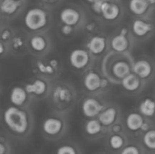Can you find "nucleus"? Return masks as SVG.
Listing matches in <instances>:
<instances>
[{"mask_svg": "<svg viewBox=\"0 0 155 154\" xmlns=\"http://www.w3.org/2000/svg\"><path fill=\"white\" fill-rule=\"evenodd\" d=\"M0 154H12V146L8 135L2 132L0 136Z\"/></svg>", "mask_w": 155, "mask_h": 154, "instance_id": "obj_33", "label": "nucleus"}, {"mask_svg": "<svg viewBox=\"0 0 155 154\" xmlns=\"http://www.w3.org/2000/svg\"><path fill=\"white\" fill-rule=\"evenodd\" d=\"M119 154H147L139 140H130Z\"/></svg>", "mask_w": 155, "mask_h": 154, "instance_id": "obj_31", "label": "nucleus"}, {"mask_svg": "<svg viewBox=\"0 0 155 154\" xmlns=\"http://www.w3.org/2000/svg\"><path fill=\"white\" fill-rule=\"evenodd\" d=\"M83 1H84L88 5H90L93 4V3L96 2L98 1H100V0H83Z\"/></svg>", "mask_w": 155, "mask_h": 154, "instance_id": "obj_38", "label": "nucleus"}, {"mask_svg": "<svg viewBox=\"0 0 155 154\" xmlns=\"http://www.w3.org/2000/svg\"><path fill=\"white\" fill-rule=\"evenodd\" d=\"M47 99L52 112L68 116L75 107L78 95L72 83L58 79L52 82Z\"/></svg>", "mask_w": 155, "mask_h": 154, "instance_id": "obj_3", "label": "nucleus"}, {"mask_svg": "<svg viewBox=\"0 0 155 154\" xmlns=\"http://www.w3.org/2000/svg\"><path fill=\"white\" fill-rule=\"evenodd\" d=\"M23 24L28 33L48 32L52 24L51 11L39 5L32 6L26 11Z\"/></svg>", "mask_w": 155, "mask_h": 154, "instance_id": "obj_4", "label": "nucleus"}, {"mask_svg": "<svg viewBox=\"0 0 155 154\" xmlns=\"http://www.w3.org/2000/svg\"><path fill=\"white\" fill-rule=\"evenodd\" d=\"M107 1H121V0H107Z\"/></svg>", "mask_w": 155, "mask_h": 154, "instance_id": "obj_42", "label": "nucleus"}, {"mask_svg": "<svg viewBox=\"0 0 155 154\" xmlns=\"http://www.w3.org/2000/svg\"><path fill=\"white\" fill-rule=\"evenodd\" d=\"M83 133L85 138L90 141L99 140L106 137L108 130L100 122L97 118L86 119L83 125Z\"/></svg>", "mask_w": 155, "mask_h": 154, "instance_id": "obj_20", "label": "nucleus"}, {"mask_svg": "<svg viewBox=\"0 0 155 154\" xmlns=\"http://www.w3.org/2000/svg\"><path fill=\"white\" fill-rule=\"evenodd\" d=\"M96 59L86 48H75L71 50L68 56L71 67L74 71L84 73L94 66Z\"/></svg>", "mask_w": 155, "mask_h": 154, "instance_id": "obj_13", "label": "nucleus"}, {"mask_svg": "<svg viewBox=\"0 0 155 154\" xmlns=\"http://www.w3.org/2000/svg\"><path fill=\"white\" fill-rule=\"evenodd\" d=\"M82 85L86 94L102 95L109 91L113 84L101 69L93 66L83 73Z\"/></svg>", "mask_w": 155, "mask_h": 154, "instance_id": "obj_6", "label": "nucleus"}, {"mask_svg": "<svg viewBox=\"0 0 155 154\" xmlns=\"http://www.w3.org/2000/svg\"><path fill=\"white\" fill-rule=\"evenodd\" d=\"M58 31L61 36L64 38H71L73 37L79 30L75 29L71 26L66 25V24H59Z\"/></svg>", "mask_w": 155, "mask_h": 154, "instance_id": "obj_34", "label": "nucleus"}, {"mask_svg": "<svg viewBox=\"0 0 155 154\" xmlns=\"http://www.w3.org/2000/svg\"><path fill=\"white\" fill-rule=\"evenodd\" d=\"M35 75L43 77L51 82L58 80L62 73V63L55 57L35 58L33 63Z\"/></svg>", "mask_w": 155, "mask_h": 154, "instance_id": "obj_7", "label": "nucleus"}, {"mask_svg": "<svg viewBox=\"0 0 155 154\" xmlns=\"http://www.w3.org/2000/svg\"><path fill=\"white\" fill-rule=\"evenodd\" d=\"M97 119L108 130V128L112 125L117 122H120L123 119L120 107L117 104L108 103L104 110L98 115Z\"/></svg>", "mask_w": 155, "mask_h": 154, "instance_id": "obj_21", "label": "nucleus"}, {"mask_svg": "<svg viewBox=\"0 0 155 154\" xmlns=\"http://www.w3.org/2000/svg\"><path fill=\"white\" fill-rule=\"evenodd\" d=\"M130 141V136L126 132L108 133L106 136V148L110 153L119 154Z\"/></svg>", "mask_w": 155, "mask_h": 154, "instance_id": "obj_24", "label": "nucleus"}, {"mask_svg": "<svg viewBox=\"0 0 155 154\" xmlns=\"http://www.w3.org/2000/svg\"><path fill=\"white\" fill-rule=\"evenodd\" d=\"M137 111L144 117L154 122L155 121V96H145L139 100Z\"/></svg>", "mask_w": 155, "mask_h": 154, "instance_id": "obj_27", "label": "nucleus"}, {"mask_svg": "<svg viewBox=\"0 0 155 154\" xmlns=\"http://www.w3.org/2000/svg\"><path fill=\"white\" fill-rule=\"evenodd\" d=\"M15 29H14L12 26L9 24V23L2 22L1 21V29H0V36H1V40L0 42H2L4 43L9 44L11 40L12 39L13 36H15L16 33Z\"/></svg>", "mask_w": 155, "mask_h": 154, "instance_id": "obj_32", "label": "nucleus"}, {"mask_svg": "<svg viewBox=\"0 0 155 154\" xmlns=\"http://www.w3.org/2000/svg\"><path fill=\"white\" fill-rule=\"evenodd\" d=\"M134 57L132 53H117L109 51L101 59V72L112 84L120 85L127 75L133 72Z\"/></svg>", "mask_w": 155, "mask_h": 154, "instance_id": "obj_2", "label": "nucleus"}, {"mask_svg": "<svg viewBox=\"0 0 155 154\" xmlns=\"http://www.w3.org/2000/svg\"><path fill=\"white\" fill-rule=\"evenodd\" d=\"M51 85L52 82L50 80L36 75L24 86L33 101H42L48 98Z\"/></svg>", "mask_w": 155, "mask_h": 154, "instance_id": "obj_16", "label": "nucleus"}, {"mask_svg": "<svg viewBox=\"0 0 155 154\" xmlns=\"http://www.w3.org/2000/svg\"><path fill=\"white\" fill-rule=\"evenodd\" d=\"M68 116L54 113L45 116L41 124V133L45 140L58 141L65 136L68 131Z\"/></svg>", "mask_w": 155, "mask_h": 154, "instance_id": "obj_5", "label": "nucleus"}, {"mask_svg": "<svg viewBox=\"0 0 155 154\" xmlns=\"http://www.w3.org/2000/svg\"><path fill=\"white\" fill-rule=\"evenodd\" d=\"M127 8L133 18L151 17L155 11L148 0H129Z\"/></svg>", "mask_w": 155, "mask_h": 154, "instance_id": "obj_26", "label": "nucleus"}, {"mask_svg": "<svg viewBox=\"0 0 155 154\" xmlns=\"http://www.w3.org/2000/svg\"><path fill=\"white\" fill-rule=\"evenodd\" d=\"M126 132L125 126H124V119L115 123L114 125H112L110 128H108V133H124ZM107 133V134H108ZM127 133V132H126Z\"/></svg>", "mask_w": 155, "mask_h": 154, "instance_id": "obj_36", "label": "nucleus"}, {"mask_svg": "<svg viewBox=\"0 0 155 154\" xmlns=\"http://www.w3.org/2000/svg\"><path fill=\"white\" fill-rule=\"evenodd\" d=\"M148 154H155V152H150V153H148Z\"/></svg>", "mask_w": 155, "mask_h": 154, "instance_id": "obj_43", "label": "nucleus"}, {"mask_svg": "<svg viewBox=\"0 0 155 154\" xmlns=\"http://www.w3.org/2000/svg\"><path fill=\"white\" fill-rule=\"evenodd\" d=\"M138 140L142 143L147 154L155 152V125L143 133Z\"/></svg>", "mask_w": 155, "mask_h": 154, "instance_id": "obj_28", "label": "nucleus"}, {"mask_svg": "<svg viewBox=\"0 0 155 154\" xmlns=\"http://www.w3.org/2000/svg\"><path fill=\"white\" fill-rule=\"evenodd\" d=\"M61 24L71 26L77 30H83L88 19L86 10L81 5L71 3L64 6L58 14Z\"/></svg>", "mask_w": 155, "mask_h": 154, "instance_id": "obj_8", "label": "nucleus"}, {"mask_svg": "<svg viewBox=\"0 0 155 154\" xmlns=\"http://www.w3.org/2000/svg\"><path fill=\"white\" fill-rule=\"evenodd\" d=\"M135 43L130 27H120L109 36L110 50L117 53H131Z\"/></svg>", "mask_w": 155, "mask_h": 154, "instance_id": "obj_11", "label": "nucleus"}, {"mask_svg": "<svg viewBox=\"0 0 155 154\" xmlns=\"http://www.w3.org/2000/svg\"><path fill=\"white\" fill-rule=\"evenodd\" d=\"M154 93H155V87H154Z\"/></svg>", "mask_w": 155, "mask_h": 154, "instance_id": "obj_44", "label": "nucleus"}, {"mask_svg": "<svg viewBox=\"0 0 155 154\" xmlns=\"http://www.w3.org/2000/svg\"><path fill=\"white\" fill-rule=\"evenodd\" d=\"M124 14L125 8L121 1L104 0L99 19L104 24L117 25L122 21Z\"/></svg>", "mask_w": 155, "mask_h": 154, "instance_id": "obj_15", "label": "nucleus"}, {"mask_svg": "<svg viewBox=\"0 0 155 154\" xmlns=\"http://www.w3.org/2000/svg\"><path fill=\"white\" fill-rule=\"evenodd\" d=\"M27 2L17 0H0L1 21L9 23L18 18L24 11Z\"/></svg>", "mask_w": 155, "mask_h": 154, "instance_id": "obj_19", "label": "nucleus"}, {"mask_svg": "<svg viewBox=\"0 0 155 154\" xmlns=\"http://www.w3.org/2000/svg\"><path fill=\"white\" fill-rule=\"evenodd\" d=\"M107 104L101 95L86 94L80 101V111L86 119L97 118Z\"/></svg>", "mask_w": 155, "mask_h": 154, "instance_id": "obj_14", "label": "nucleus"}, {"mask_svg": "<svg viewBox=\"0 0 155 154\" xmlns=\"http://www.w3.org/2000/svg\"><path fill=\"white\" fill-rule=\"evenodd\" d=\"M63 2L64 0H37L38 5L51 11L57 8Z\"/></svg>", "mask_w": 155, "mask_h": 154, "instance_id": "obj_35", "label": "nucleus"}, {"mask_svg": "<svg viewBox=\"0 0 155 154\" xmlns=\"http://www.w3.org/2000/svg\"><path fill=\"white\" fill-rule=\"evenodd\" d=\"M148 2L150 5L151 6V8L155 11V0H148Z\"/></svg>", "mask_w": 155, "mask_h": 154, "instance_id": "obj_39", "label": "nucleus"}, {"mask_svg": "<svg viewBox=\"0 0 155 154\" xmlns=\"http://www.w3.org/2000/svg\"><path fill=\"white\" fill-rule=\"evenodd\" d=\"M154 125H155V121H154Z\"/></svg>", "mask_w": 155, "mask_h": 154, "instance_id": "obj_45", "label": "nucleus"}, {"mask_svg": "<svg viewBox=\"0 0 155 154\" xmlns=\"http://www.w3.org/2000/svg\"><path fill=\"white\" fill-rule=\"evenodd\" d=\"M9 101L11 105L15 107L29 108L33 100L30 96L24 86L15 85L10 90Z\"/></svg>", "mask_w": 155, "mask_h": 154, "instance_id": "obj_25", "label": "nucleus"}, {"mask_svg": "<svg viewBox=\"0 0 155 154\" xmlns=\"http://www.w3.org/2000/svg\"><path fill=\"white\" fill-rule=\"evenodd\" d=\"M133 72L148 84L155 78V61L148 56H140L134 59Z\"/></svg>", "mask_w": 155, "mask_h": 154, "instance_id": "obj_17", "label": "nucleus"}, {"mask_svg": "<svg viewBox=\"0 0 155 154\" xmlns=\"http://www.w3.org/2000/svg\"><path fill=\"white\" fill-rule=\"evenodd\" d=\"M104 24L102 22L101 19L96 18V17L92 16L91 18H88L84 27H83V31L88 35L98 34V33H104Z\"/></svg>", "mask_w": 155, "mask_h": 154, "instance_id": "obj_29", "label": "nucleus"}, {"mask_svg": "<svg viewBox=\"0 0 155 154\" xmlns=\"http://www.w3.org/2000/svg\"><path fill=\"white\" fill-rule=\"evenodd\" d=\"M130 29L135 42H145L155 34V20L152 16L133 18Z\"/></svg>", "mask_w": 155, "mask_h": 154, "instance_id": "obj_12", "label": "nucleus"}, {"mask_svg": "<svg viewBox=\"0 0 155 154\" xmlns=\"http://www.w3.org/2000/svg\"><path fill=\"white\" fill-rule=\"evenodd\" d=\"M27 48L29 54L35 58L46 57L52 49L51 36L48 32L28 33Z\"/></svg>", "mask_w": 155, "mask_h": 154, "instance_id": "obj_9", "label": "nucleus"}, {"mask_svg": "<svg viewBox=\"0 0 155 154\" xmlns=\"http://www.w3.org/2000/svg\"><path fill=\"white\" fill-rule=\"evenodd\" d=\"M96 154H107V153H105V152H98V153H96Z\"/></svg>", "mask_w": 155, "mask_h": 154, "instance_id": "obj_41", "label": "nucleus"}, {"mask_svg": "<svg viewBox=\"0 0 155 154\" xmlns=\"http://www.w3.org/2000/svg\"><path fill=\"white\" fill-rule=\"evenodd\" d=\"M146 85L143 80L141 79L135 73L131 72L125 78L123 79L120 85L127 95L136 96L143 91L145 88L146 87Z\"/></svg>", "mask_w": 155, "mask_h": 154, "instance_id": "obj_23", "label": "nucleus"}, {"mask_svg": "<svg viewBox=\"0 0 155 154\" xmlns=\"http://www.w3.org/2000/svg\"><path fill=\"white\" fill-rule=\"evenodd\" d=\"M8 55H10L9 44L0 42V56H1V58L3 59Z\"/></svg>", "mask_w": 155, "mask_h": 154, "instance_id": "obj_37", "label": "nucleus"}, {"mask_svg": "<svg viewBox=\"0 0 155 154\" xmlns=\"http://www.w3.org/2000/svg\"><path fill=\"white\" fill-rule=\"evenodd\" d=\"M27 37L28 33L25 30H16L15 36L9 43L10 55L22 57L29 54L27 48Z\"/></svg>", "mask_w": 155, "mask_h": 154, "instance_id": "obj_22", "label": "nucleus"}, {"mask_svg": "<svg viewBox=\"0 0 155 154\" xmlns=\"http://www.w3.org/2000/svg\"><path fill=\"white\" fill-rule=\"evenodd\" d=\"M2 122L6 134L18 140L28 138L34 128V118L30 108L8 106L2 112Z\"/></svg>", "mask_w": 155, "mask_h": 154, "instance_id": "obj_1", "label": "nucleus"}, {"mask_svg": "<svg viewBox=\"0 0 155 154\" xmlns=\"http://www.w3.org/2000/svg\"><path fill=\"white\" fill-rule=\"evenodd\" d=\"M124 123L126 132L130 137L138 139L143 133L154 125V122L144 117L137 110L127 113L124 119Z\"/></svg>", "mask_w": 155, "mask_h": 154, "instance_id": "obj_10", "label": "nucleus"}, {"mask_svg": "<svg viewBox=\"0 0 155 154\" xmlns=\"http://www.w3.org/2000/svg\"><path fill=\"white\" fill-rule=\"evenodd\" d=\"M54 154H83V151L77 143L67 140L58 145Z\"/></svg>", "mask_w": 155, "mask_h": 154, "instance_id": "obj_30", "label": "nucleus"}, {"mask_svg": "<svg viewBox=\"0 0 155 154\" xmlns=\"http://www.w3.org/2000/svg\"><path fill=\"white\" fill-rule=\"evenodd\" d=\"M17 1H21V2H27V0H17Z\"/></svg>", "mask_w": 155, "mask_h": 154, "instance_id": "obj_40", "label": "nucleus"}, {"mask_svg": "<svg viewBox=\"0 0 155 154\" xmlns=\"http://www.w3.org/2000/svg\"><path fill=\"white\" fill-rule=\"evenodd\" d=\"M85 48L96 58L103 57L109 51V36L104 33H98L88 36Z\"/></svg>", "mask_w": 155, "mask_h": 154, "instance_id": "obj_18", "label": "nucleus"}]
</instances>
